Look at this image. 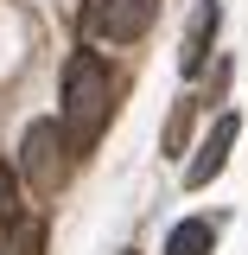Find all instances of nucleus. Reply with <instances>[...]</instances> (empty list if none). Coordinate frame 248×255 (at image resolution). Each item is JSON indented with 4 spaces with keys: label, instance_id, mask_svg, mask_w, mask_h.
<instances>
[{
    "label": "nucleus",
    "instance_id": "obj_1",
    "mask_svg": "<svg viewBox=\"0 0 248 255\" xmlns=\"http://www.w3.org/2000/svg\"><path fill=\"white\" fill-rule=\"evenodd\" d=\"M115 115V77L95 51H70L64 64V96H58V128L70 140V153H89L102 140V128Z\"/></svg>",
    "mask_w": 248,
    "mask_h": 255
},
{
    "label": "nucleus",
    "instance_id": "obj_2",
    "mask_svg": "<svg viewBox=\"0 0 248 255\" xmlns=\"http://www.w3.org/2000/svg\"><path fill=\"white\" fill-rule=\"evenodd\" d=\"M64 172H70V140H64L58 122H32L26 140H19V179L32 191H58Z\"/></svg>",
    "mask_w": 248,
    "mask_h": 255
},
{
    "label": "nucleus",
    "instance_id": "obj_3",
    "mask_svg": "<svg viewBox=\"0 0 248 255\" xmlns=\"http://www.w3.org/2000/svg\"><path fill=\"white\" fill-rule=\"evenodd\" d=\"M159 19V0H95V32L108 45H134Z\"/></svg>",
    "mask_w": 248,
    "mask_h": 255
},
{
    "label": "nucleus",
    "instance_id": "obj_4",
    "mask_svg": "<svg viewBox=\"0 0 248 255\" xmlns=\"http://www.w3.org/2000/svg\"><path fill=\"white\" fill-rule=\"evenodd\" d=\"M236 134H242V115H217V128L204 134V147H197V153H191V166H185V185H191V191H204V185L223 172V166H229Z\"/></svg>",
    "mask_w": 248,
    "mask_h": 255
},
{
    "label": "nucleus",
    "instance_id": "obj_5",
    "mask_svg": "<svg viewBox=\"0 0 248 255\" xmlns=\"http://www.w3.org/2000/svg\"><path fill=\"white\" fill-rule=\"evenodd\" d=\"M217 26H223V6H217V0H197V6H191V26H185V45H178V70H185V77L204 70Z\"/></svg>",
    "mask_w": 248,
    "mask_h": 255
},
{
    "label": "nucleus",
    "instance_id": "obj_6",
    "mask_svg": "<svg viewBox=\"0 0 248 255\" xmlns=\"http://www.w3.org/2000/svg\"><path fill=\"white\" fill-rule=\"evenodd\" d=\"M210 249H217V223L210 217H185L165 236V255H210Z\"/></svg>",
    "mask_w": 248,
    "mask_h": 255
},
{
    "label": "nucleus",
    "instance_id": "obj_7",
    "mask_svg": "<svg viewBox=\"0 0 248 255\" xmlns=\"http://www.w3.org/2000/svg\"><path fill=\"white\" fill-rule=\"evenodd\" d=\"M0 255H45V217H26L19 211V217L6 223V249Z\"/></svg>",
    "mask_w": 248,
    "mask_h": 255
},
{
    "label": "nucleus",
    "instance_id": "obj_8",
    "mask_svg": "<svg viewBox=\"0 0 248 255\" xmlns=\"http://www.w3.org/2000/svg\"><path fill=\"white\" fill-rule=\"evenodd\" d=\"M191 109H197V102H191V96H178V109H172V122H165V147H159V153H185V140H191Z\"/></svg>",
    "mask_w": 248,
    "mask_h": 255
},
{
    "label": "nucleus",
    "instance_id": "obj_9",
    "mask_svg": "<svg viewBox=\"0 0 248 255\" xmlns=\"http://www.w3.org/2000/svg\"><path fill=\"white\" fill-rule=\"evenodd\" d=\"M19 191H26L19 166H6V159H0V223H13V217H19Z\"/></svg>",
    "mask_w": 248,
    "mask_h": 255
},
{
    "label": "nucleus",
    "instance_id": "obj_10",
    "mask_svg": "<svg viewBox=\"0 0 248 255\" xmlns=\"http://www.w3.org/2000/svg\"><path fill=\"white\" fill-rule=\"evenodd\" d=\"M121 255H134V249H121Z\"/></svg>",
    "mask_w": 248,
    "mask_h": 255
}]
</instances>
